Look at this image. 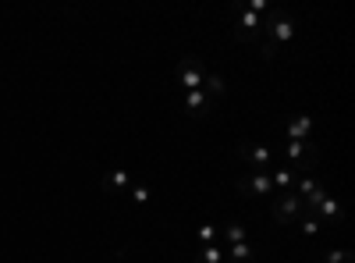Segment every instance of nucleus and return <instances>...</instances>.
Instances as JSON below:
<instances>
[{
  "instance_id": "11",
  "label": "nucleus",
  "mask_w": 355,
  "mask_h": 263,
  "mask_svg": "<svg viewBox=\"0 0 355 263\" xmlns=\"http://www.w3.org/2000/svg\"><path fill=\"white\" fill-rule=\"evenodd\" d=\"M320 221H334V224H345V207H341V199H334V196H323L320 199V207L313 210Z\"/></svg>"
},
{
  "instance_id": "17",
  "label": "nucleus",
  "mask_w": 355,
  "mask_h": 263,
  "mask_svg": "<svg viewBox=\"0 0 355 263\" xmlns=\"http://www.w3.org/2000/svg\"><path fill=\"white\" fill-rule=\"evenodd\" d=\"M202 93L210 96V100H220V96L227 93V85H224L220 75H206V78H202Z\"/></svg>"
},
{
  "instance_id": "15",
  "label": "nucleus",
  "mask_w": 355,
  "mask_h": 263,
  "mask_svg": "<svg viewBox=\"0 0 355 263\" xmlns=\"http://www.w3.org/2000/svg\"><path fill=\"white\" fill-rule=\"evenodd\" d=\"M224 256L231 260V263H256L259 256H256V249L249 246V242H234V246H224Z\"/></svg>"
},
{
  "instance_id": "21",
  "label": "nucleus",
  "mask_w": 355,
  "mask_h": 263,
  "mask_svg": "<svg viewBox=\"0 0 355 263\" xmlns=\"http://www.w3.org/2000/svg\"><path fill=\"white\" fill-rule=\"evenodd\" d=\"M320 263H352V249H331V253H323V260Z\"/></svg>"
},
{
  "instance_id": "6",
  "label": "nucleus",
  "mask_w": 355,
  "mask_h": 263,
  "mask_svg": "<svg viewBox=\"0 0 355 263\" xmlns=\"http://www.w3.org/2000/svg\"><path fill=\"white\" fill-rule=\"evenodd\" d=\"M234 189H239L242 196H249V199H266V196H274L270 171H252V174H245V178L234 182Z\"/></svg>"
},
{
  "instance_id": "7",
  "label": "nucleus",
  "mask_w": 355,
  "mask_h": 263,
  "mask_svg": "<svg viewBox=\"0 0 355 263\" xmlns=\"http://www.w3.org/2000/svg\"><path fill=\"white\" fill-rule=\"evenodd\" d=\"M202 78H206L202 57L189 53V57H182V61H178V82L185 85V93H192V90H202Z\"/></svg>"
},
{
  "instance_id": "16",
  "label": "nucleus",
  "mask_w": 355,
  "mask_h": 263,
  "mask_svg": "<svg viewBox=\"0 0 355 263\" xmlns=\"http://www.w3.org/2000/svg\"><path fill=\"white\" fill-rule=\"evenodd\" d=\"M224 260V246L220 242H214V246H196V256H192V263H220Z\"/></svg>"
},
{
  "instance_id": "1",
  "label": "nucleus",
  "mask_w": 355,
  "mask_h": 263,
  "mask_svg": "<svg viewBox=\"0 0 355 263\" xmlns=\"http://www.w3.org/2000/svg\"><path fill=\"white\" fill-rule=\"evenodd\" d=\"M295 33H299V18L295 15H288V11H281V8H274V15L266 18V28H263V61H277L281 57V50L295 40Z\"/></svg>"
},
{
  "instance_id": "14",
  "label": "nucleus",
  "mask_w": 355,
  "mask_h": 263,
  "mask_svg": "<svg viewBox=\"0 0 355 263\" xmlns=\"http://www.w3.org/2000/svg\"><path fill=\"white\" fill-rule=\"evenodd\" d=\"M270 182H274V192H288V189H295V182H299V171L277 164V171H270Z\"/></svg>"
},
{
  "instance_id": "5",
  "label": "nucleus",
  "mask_w": 355,
  "mask_h": 263,
  "mask_svg": "<svg viewBox=\"0 0 355 263\" xmlns=\"http://www.w3.org/2000/svg\"><path fill=\"white\" fill-rule=\"evenodd\" d=\"M302 214H306V203L295 196L291 189H288V192H277V199L270 203V217H274L277 224H299Z\"/></svg>"
},
{
  "instance_id": "3",
  "label": "nucleus",
  "mask_w": 355,
  "mask_h": 263,
  "mask_svg": "<svg viewBox=\"0 0 355 263\" xmlns=\"http://www.w3.org/2000/svg\"><path fill=\"white\" fill-rule=\"evenodd\" d=\"M270 15H266V18H270ZM266 18L263 15H252L245 4H234V40H239V43H259L263 40V28H266Z\"/></svg>"
},
{
  "instance_id": "4",
  "label": "nucleus",
  "mask_w": 355,
  "mask_h": 263,
  "mask_svg": "<svg viewBox=\"0 0 355 263\" xmlns=\"http://www.w3.org/2000/svg\"><path fill=\"white\" fill-rule=\"evenodd\" d=\"M234 157L245 160L252 171H274L277 167V153L270 146H259V142H239L234 146Z\"/></svg>"
},
{
  "instance_id": "10",
  "label": "nucleus",
  "mask_w": 355,
  "mask_h": 263,
  "mask_svg": "<svg viewBox=\"0 0 355 263\" xmlns=\"http://www.w3.org/2000/svg\"><path fill=\"white\" fill-rule=\"evenodd\" d=\"M103 185V192L107 196H128V189H132V174L125 171V167H117V171H110L107 178L100 182Z\"/></svg>"
},
{
  "instance_id": "18",
  "label": "nucleus",
  "mask_w": 355,
  "mask_h": 263,
  "mask_svg": "<svg viewBox=\"0 0 355 263\" xmlns=\"http://www.w3.org/2000/svg\"><path fill=\"white\" fill-rule=\"evenodd\" d=\"M320 228H323V221H320L316 214H302V217H299V231H302V235H306V239H313V235H320Z\"/></svg>"
},
{
  "instance_id": "9",
  "label": "nucleus",
  "mask_w": 355,
  "mask_h": 263,
  "mask_svg": "<svg viewBox=\"0 0 355 263\" xmlns=\"http://www.w3.org/2000/svg\"><path fill=\"white\" fill-rule=\"evenodd\" d=\"M284 135L291 142H309L313 139V114H295V118L284 125Z\"/></svg>"
},
{
  "instance_id": "19",
  "label": "nucleus",
  "mask_w": 355,
  "mask_h": 263,
  "mask_svg": "<svg viewBox=\"0 0 355 263\" xmlns=\"http://www.w3.org/2000/svg\"><path fill=\"white\" fill-rule=\"evenodd\" d=\"M214 242H217V224H199L196 246H214Z\"/></svg>"
},
{
  "instance_id": "2",
  "label": "nucleus",
  "mask_w": 355,
  "mask_h": 263,
  "mask_svg": "<svg viewBox=\"0 0 355 263\" xmlns=\"http://www.w3.org/2000/svg\"><path fill=\"white\" fill-rule=\"evenodd\" d=\"M274 153H277V160H281L284 167H295L299 174H309V171L316 167V160H320V150H316L313 139H309V142H291V139H284Z\"/></svg>"
},
{
  "instance_id": "20",
  "label": "nucleus",
  "mask_w": 355,
  "mask_h": 263,
  "mask_svg": "<svg viewBox=\"0 0 355 263\" xmlns=\"http://www.w3.org/2000/svg\"><path fill=\"white\" fill-rule=\"evenodd\" d=\"M128 199L139 203V207H146V203L153 199V192H150V185H132V189H128Z\"/></svg>"
},
{
  "instance_id": "13",
  "label": "nucleus",
  "mask_w": 355,
  "mask_h": 263,
  "mask_svg": "<svg viewBox=\"0 0 355 263\" xmlns=\"http://www.w3.org/2000/svg\"><path fill=\"white\" fill-rule=\"evenodd\" d=\"M217 242L220 246H234V242H249V231L239 221H227L224 228H217Z\"/></svg>"
},
{
  "instance_id": "8",
  "label": "nucleus",
  "mask_w": 355,
  "mask_h": 263,
  "mask_svg": "<svg viewBox=\"0 0 355 263\" xmlns=\"http://www.w3.org/2000/svg\"><path fill=\"white\" fill-rule=\"evenodd\" d=\"M291 192L306 203V214H313V210L320 207V199L327 196L323 182H320V178H313V174H299V182H295V189H291Z\"/></svg>"
},
{
  "instance_id": "12",
  "label": "nucleus",
  "mask_w": 355,
  "mask_h": 263,
  "mask_svg": "<svg viewBox=\"0 0 355 263\" xmlns=\"http://www.w3.org/2000/svg\"><path fill=\"white\" fill-rule=\"evenodd\" d=\"M210 107H214V100L206 96L202 90L185 93V114H192V118H206V114H210Z\"/></svg>"
}]
</instances>
